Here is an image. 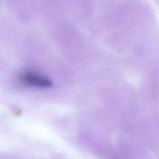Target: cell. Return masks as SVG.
<instances>
[{
	"instance_id": "1",
	"label": "cell",
	"mask_w": 159,
	"mask_h": 159,
	"mask_svg": "<svg viewBox=\"0 0 159 159\" xmlns=\"http://www.w3.org/2000/svg\"><path fill=\"white\" fill-rule=\"evenodd\" d=\"M20 79L24 84L38 88H48L52 85L49 79L34 72L24 73L22 75Z\"/></svg>"
}]
</instances>
